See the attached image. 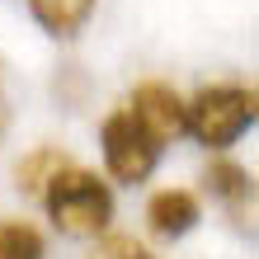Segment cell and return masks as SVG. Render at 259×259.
I'll use <instances>...</instances> for the list:
<instances>
[{"mask_svg": "<svg viewBox=\"0 0 259 259\" xmlns=\"http://www.w3.org/2000/svg\"><path fill=\"white\" fill-rule=\"evenodd\" d=\"M42 203H48V217L57 222V231H66V236H99L113 222L109 184L99 175L80 170V165H62L42 189Z\"/></svg>", "mask_w": 259, "mask_h": 259, "instance_id": "1", "label": "cell"}, {"mask_svg": "<svg viewBox=\"0 0 259 259\" xmlns=\"http://www.w3.org/2000/svg\"><path fill=\"white\" fill-rule=\"evenodd\" d=\"M184 118H189V132L203 146L222 151V146H231L240 132L254 127V90H245V85H212L193 104H184Z\"/></svg>", "mask_w": 259, "mask_h": 259, "instance_id": "2", "label": "cell"}, {"mask_svg": "<svg viewBox=\"0 0 259 259\" xmlns=\"http://www.w3.org/2000/svg\"><path fill=\"white\" fill-rule=\"evenodd\" d=\"M99 146H104V165H109V175L123 179V184H142V179H151V170H156V160H160V146L142 132V123H137L127 109H118V113L104 118Z\"/></svg>", "mask_w": 259, "mask_h": 259, "instance_id": "3", "label": "cell"}, {"mask_svg": "<svg viewBox=\"0 0 259 259\" xmlns=\"http://www.w3.org/2000/svg\"><path fill=\"white\" fill-rule=\"evenodd\" d=\"M127 113L142 123V132L151 137L156 146L175 142V137L189 132V118H184V99L175 95L165 80H142L127 99Z\"/></svg>", "mask_w": 259, "mask_h": 259, "instance_id": "4", "label": "cell"}, {"mask_svg": "<svg viewBox=\"0 0 259 259\" xmlns=\"http://www.w3.org/2000/svg\"><path fill=\"white\" fill-rule=\"evenodd\" d=\"M198 217H203V207H198V198L189 189H160V193H151V203H146V222H151V231L160 240L189 236L198 226Z\"/></svg>", "mask_w": 259, "mask_h": 259, "instance_id": "5", "label": "cell"}, {"mask_svg": "<svg viewBox=\"0 0 259 259\" xmlns=\"http://www.w3.org/2000/svg\"><path fill=\"white\" fill-rule=\"evenodd\" d=\"M203 184H207V193L217 198L236 222H250V217H254V175L245 170V165L217 160V165H207Z\"/></svg>", "mask_w": 259, "mask_h": 259, "instance_id": "6", "label": "cell"}, {"mask_svg": "<svg viewBox=\"0 0 259 259\" xmlns=\"http://www.w3.org/2000/svg\"><path fill=\"white\" fill-rule=\"evenodd\" d=\"M28 14H33L52 38H71V33H80L90 24L95 0H28Z\"/></svg>", "mask_w": 259, "mask_h": 259, "instance_id": "7", "label": "cell"}, {"mask_svg": "<svg viewBox=\"0 0 259 259\" xmlns=\"http://www.w3.org/2000/svg\"><path fill=\"white\" fill-rule=\"evenodd\" d=\"M62 165H71L62 151H52V146H42V151H33V156H24L19 160V170H14V179H19V189L24 193H38L42 198V189H48V179L62 170Z\"/></svg>", "mask_w": 259, "mask_h": 259, "instance_id": "8", "label": "cell"}, {"mask_svg": "<svg viewBox=\"0 0 259 259\" xmlns=\"http://www.w3.org/2000/svg\"><path fill=\"white\" fill-rule=\"evenodd\" d=\"M48 240L28 222H0V259H42Z\"/></svg>", "mask_w": 259, "mask_h": 259, "instance_id": "9", "label": "cell"}, {"mask_svg": "<svg viewBox=\"0 0 259 259\" xmlns=\"http://www.w3.org/2000/svg\"><path fill=\"white\" fill-rule=\"evenodd\" d=\"M90 259H151V250H146L137 236H123V231H113V236H99V240H95Z\"/></svg>", "mask_w": 259, "mask_h": 259, "instance_id": "10", "label": "cell"}, {"mask_svg": "<svg viewBox=\"0 0 259 259\" xmlns=\"http://www.w3.org/2000/svg\"><path fill=\"white\" fill-rule=\"evenodd\" d=\"M5 127H10V104H5V95H0V137H5Z\"/></svg>", "mask_w": 259, "mask_h": 259, "instance_id": "11", "label": "cell"}]
</instances>
